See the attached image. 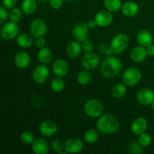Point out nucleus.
I'll use <instances>...</instances> for the list:
<instances>
[{"mask_svg":"<svg viewBox=\"0 0 154 154\" xmlns=\"http://www.w3.org/2000/svg\"><path fill=\"white\" fill-rule=\"evenodd\" d=\"M65 146H66V143L63 142L61 139L59 138H56V139L53 140L51 142V148L56 153L59 154H66L67 152H65Z\"/></svg>","mask_w":154,"mask_h":154,"instance_id":"c756f323","label":"nucleus"},{"mask_svg":"<svg viewBox=\"0 0 154 154\" xmlns=\"http://www.w3.org/2000/svg\"><path fill=\"white\" fill-rule=\"evenodd\" d=\"M128 45H129V37L125 33H118L111 40L110 48L107 54L109 55L111 54L118 55L122 54L127 48Z\"/></svg>","mask_w":154,"mask_h":154,"instance_id":"7ed1b4c3","label":"nucleus"},{"mask_svg":"<svg viewBox=\"0 0 154 154\" xmlns=\"http://www.w3.org/2000/svg\"><path fill=\"white\" fill-rule=\"evenodd\" d=\"M19 31L20 29L17 23L10 21L3 24L0 30V34L3 39L11 41L17 37Z\"/></svg>","mask_w":154,"mask_h":154,"instance_id":"423d86ee","label":"nucleus"},{"mask_svg":"<svg viewBox=\"0 0 154 154\" xmlns=\"http://www.w3.org/2000/svg\"><path fill=\"white\" fill-rule=\"evenodd\" d=\"M104 5L106 10L111 12H117L122 8L121 0H104Z\"/></svg>","mask_w":154,"mask_h":154,"instance_id":"bb28decb","label":"nucleus"},{"mask_svg":"<svg viewBox=\"0 0 154 154\" xmlns=\"http://www.w3.org/2000/svg\"><path fill=\"white\" fill-rule=\"evenodd\" d=\"M65 143H66L65 150L68 153H78L84 148V143H83V141L81 139L78 138H69Z\"/></svg>","mask_w":154,"mask_h":154,"instance_id":"4468645a","label":"nucleus"},{"mask_svg":"<svg viewBox=\"0 0 154 154\" xmlns=\"http://www.w3.org/2000/svg\"><path fill=\"white\" fill-rule=\"evenodd\" d=\"M39 132L45 137H51L55 135L58 131V126L54 120H45L40 123L38 126Z\"/></svg>","mask_w":154,"mask_h":154,"instance_id":"9d476101","label":"nucleus"},{"mask_svg":"<svg viewBox=\"0 0 154 154\" xmlns=\"http://www.w3.org/2000/svg\"><path fill=\"white\" fill-rule=\"evenodd\" d=\"M94 20L98 26L107 27L113 23L114 17L112 12L108 10H101L96 14Z\"/></svg>","mask_w":154,"mask_h":154,"instance_id":"9b49d317","label":"nucleus"},{"mask_svg":"<svg viewBox=\"0 0 154 154\" xmlns=\"http://www.w3.org/2000/svg\"><path fill=\"white\" fill-rule=\"evenodd\" d=\"M20 138V141H22L23 144H26V145L32 144L35 141L34 135L29 131H25V132H22Z\"/></svg>","mask_w":154,"mask_h":154,"instance_id":"72a5a7b5","label":"nucleus"},{"mask_svg":"<svg viewBox=\"0 0 154 154\" xmlns=\"http://www.w3.org/2000/svg\"><path fill=\"white\" fill-rule=\"evenodd\" d=\"M66 1H67V2H75V1H77V0H66Z\"/></svg>","mask_w":154,"mask_h":154,"instance_id":"a18cd8bd","label":"nucleus"},{"mask_svg":"<svg viewBox=\"0 0 154 154\" xmlns=\"http://www.w3.org/2000/svg\"><path fill=\"white\" fill-rule=\"evenodd\" d=\"M32 149L35 154H47L49 152L50 147L46 140L38 138L32 144Z\"/></svg>","mask_w":154,"mask_h":154,"instance_id":"6ab92c4d","label":"nucleus"},{"mask_svg":"<svg viewBox=\"0 0 154 154\" xmlns=\"http://www.w3.org/2000/svg\"><path fill=\"white\" fill-rule=\"evenodd\" d=\"M69 64L63 59H58L52 65V71L57 77L66 76L69 72Z\"/></svg>","mask_w":154,"mask_h":154,"instance_id":"2eb2a0df","label":"nucleus"},{"mask_svg":"<svg viewBox=\"0 0 154 154\" xmlns=\"http://www.w3.org/2000/svg\"><path fill=\"white\" fill-rule=\"evenodd\" d=\"M84 141L87 143V144H95L96 141L99 139V133L96 129H88L85 132L84 135Z\"/></svg>","mask_w":154,"mask_h":154,"instance_id":"c85d7f7f","label":"nucleus"},{"mask_svg":"<svg viewBox=\"0 0 154 154\" xmlns=\"http://www.w3.org/2000/svg\"><path fill=\"white\" fill-rule=\"evenodd\" d=\"M38 8V3L36 0H23L21 4V9L23 14L31 15L36 11Z\"/></svg>","mask_w":154,"mask_h":154,"instance_id":"393cba45","label":"nucleus"},{"mask_svg":"<svg viewBox=\"0 0 154 154\" xmlns=\"http://www.w3.org/2000/svg\"><path fill=\"white\" fill-rule=\"evenodd\" d=\"M99 64V57L97 54L92 52L86 53L81 59V65L85 70L93 71Z\"/></svg>","mask_w":154,"mask_h":154,"instance_id":"6e6552de","label":"nucleus"},{"mask_svg":"<svg viewBox=\"0 0 154 154\" xmlns=\"http://www.w3.org/2000/svg\"><path fill=\"white\" fill-rule=\"evenodd\" d=\"M146 51H147V56H150V57H154V45L151 44V45L146 47Z\"/></svg>","mask_w":154,"mask_h":154,"instance_id":"a19ab883","label":"nucleus"},{"mask_svg":"<svg viewBox=\"0 0 154 154\" xmlns=\"http://www.w3.org/2000/svg\"><path fill=\"white\" fill-rule=\"evenodd\" d=\"M91 75L89 71H81L77 75V81L81 85H87L91 81Z\"/></svg>","mask_w":154,"mask_h":154,"instance_id":"7c9ffc66","label":"nucleus"},{"mask_svg":"<svg viewBox=\"0 0 154 154\" xmlns=\"http://www.w3.org/2000/svg\"><path fill=\"white\" fill-rule=\"evenodd\" d=\"M97 129L106 135L114 134L120 128V123L117 117L111 114H102L97 121Z\"/></svg>","mask_w":154,"mask_h":154,"instance_id":"f03ea898","label":"nucleus"},{"mask_svg":"<svg viewBox=\"0 0 154 154\" xmlns=\"http://www.w3.org/2000/svg\"><path fill=\"white\" fill-rule=\"evenodd\" d=\"M142 146L139 144L138 141H133L131 142L129 145L128 150L130 153L132 154H141L143 153Z\"/></svg>","mask_w":154,"mask_h":154,"instance_id":"f704fd0d","label":"nucleus"},{"mask_svg":"<svg viewBox=\"0 0 154 154\" xmlns=\"http://www.w3.org/2000/svg\"><path fill=\"white\" fill-rule=\"evenodd\" d=\"M38 60L42 64L47 65L51 63L53 60V52L50 48H41L38 52Z\"/></svg>","mask_w":154,"mask_h":154,"instance_id":"b1692460","label":"nucleus"},{"mask_svg":"<svg viewBox=\"0 0 154 154\" xmlns=\"http://www.w3.org/2000/svg\"><path fill=\"white\" fill-rule=\"evenodd\" d=\"M84 113L91 118H97L102 114L104 107L102 102L98 99H90L88 100L84 106Z\"/></svg>","mask_w":154,"mask_h":154,"instance_id":"20e7f679","label":"nucleus"},{"mask_svg":"<svg viewBox=\"0 0 154 154\" xmlns=\"http://www.w3.org/2000/svg\"><path fill=\"white\" fill-rule=\"evenodd\" d=\"M147 51H146V48L141 46H136L132 50L130 53V58L133 62L137 63H142L143 61L147 58Z\"/></svg>","mask_w":154,"mask_h":154,"instance_id":"aec40b11","label":"nucleus"},{"mask_svg":"<svg viewBox=\"0 0 154 154\" xmlns=\"http://www.w3.org/2000/svg\"><path fill=\"white\" fill-rule=\"evenodd\" d=\"M138 141L143 147H147L151 144L152 138L150 134L144 132V133L138 135Z\"/></svg>","mask_w":154,"mask_h":154,"instance_id":"473e14b6","label":"nucleus"},{"mask_svg":"<svg viewBox=\"0 0 154 154\" xmlns=\"http://www.w3.org/2000/svg\"><path fill=\"white\" fill-rule=\"evenodd\" d=\"M151 108H152V110L154 111V102L151 104Z\"/></svg>","mask_w":154,"mask_h":154,"instance_id":"37998d69","label":"nucleus"},{"mask_svg":"<svg viewBox=\"0 0 154 154\" xmlns=\"http://www.w3.org/2000/svg\"><path fill=\"white\" fill-rule=\"evenodd\" d=\"M33 42H34L33 36L28 33H21L18 35L17 37L16 38L17 45L20 48H24V49L31 48L32 45H33Z\"/></svg>","mask_w":154,"mask_h":154,"instance_id":"5701e85b","label":"nucleus"},{"mask_svg":"<svg viewBox=\"0 0 154 154\" xmlns=\"http://www.w3.org/2000/svg\"><path fill=\"white\" fill-rule=\"evenodd\" d=\"M81 46H82L83 51L86 53L92 52L94 49V45H93V42L87 38L81 42Z\"/></svg>","mask_w":154,"mask_h":154,"instance_id":"c9c22d12","label":"nucleus"},{"mask_svg":"<svg viewBox=\"0 0 154 154\" xmlns=\"http://www.w3.org/2000/svg\"><path fill=\"white\" fill-rule=\"evenodd\" d=\"M88 32L89 27L87 26V23L81 21L74 26L73 29H72V36L75 41L82 42L83 41L87 38Z\"/></svg>","mask_w":154,"mask_h":154,"instance_id":"f8f14e48","label":"nucleus"},{"mask_svg":"<svg viewBox=\"0 0 154 154\" xmlns=\"http://www.w3.org/2000/svg\"><path fill=\"white\" fill-rule=\"evenodd\" d=\"M40 2H48V0H39Z\"/></svg>","mask_w":154,"mask_h":154,"instance_id":"c03bdc74","label":"nucleus"},{"mask_svg":"<svg viewBox=\"0 0 154 154\" xmlns=\"http://www.w3.org/2000/svg\"><path fill=\"white\" fill-rule=\"evenodd\" d=\"M147 126H148V123L144 117H136L131 124V131L135 135H139L146 132Z\"/></svg>","mask_w":154,"mask_h":154,"instance_id":"dca6fc26","label":"nucleus"},{"mask_svg":"<svg viewBox=\"0 0 154 154\" xmlns=\"http://www.w3.org/2000/svg\"><path fill=\"white\" fill-rule=\"evenodd\" d=\"M87 23V26H88L89 29H94L95 27L97 26L95 20H89Z\"/></svg>","mask_w":154,"mask_h":154,"instance_id":"79ce46f5","label":"nucleus"},{"mask_svg":"<svg viewBox=\"0 0 154 154\" xmlns=\"http://www.w3.org/2000/svg\"><path fill=\"white\" fill-rule=\"evenodd\" d=\"M29 31L34 38L43 37L48 31L47 23L41 18H35L30 23Z\"/></svg>","mask_w":154,"mask_h":154,"instance_id":"0eeeda50","label":"nucleus"},{"mask_svg":"<svg viewBox=\"0 0 154 154\" xmlns=\"http://www.w3.org/2000/svg\"><path fill=\"white\" fill-rule=\"evenodd\" d=\"M50 75L49 69L45 65L38 66L32 72V79L35 83L42 84L46 82Z\"/></svg>","mask_w":154,"mask_h":154,"instance_id":"ddd939ff","label":"nucleus"},{"mask_svg":"<svg viewBox=\"0 0 154 154\" xmlns=\"http://www.w3.org/2000/svg\"><path fill=\"white\" fill-rule=\"evenodd\" d=\"M35 45L38 47V48H39V49L45 48V45H46V41H45L44 36H43V37L36 38Z\"/></svg>","mask_w":154,"mask_h":154,"instance_id":"ea45409f","label":"nucleus"},{"mask_svg":"<svg viewBox=\"0 0 154 154\" xmlns=\"http://www.w3.org/2000/svg\"><path fill=\"white\" fill-rule=\"evenodd\" d=\"M141 79V72L137 68H129L122 75L123 84L128 87H133L138 84Z\"/></svg>","mask_w":154,"mask_h":154,"instance_id":"39448f33","label":"nucleus"},{"mask_svg":"<svg viewBox=\"0 0 154 154\" xmlns=\"http://www.w3.org/2000/svg\"><path fill=\"white\" fill-rule=\"evenodd\" d=\"M31 62L30 56L25 51H20L17 53L14 57V64L18 69H25L29 67Z\"/></svg>","mask_w":154,"mask_h":154,"instance_id":"f3484780","label":"nucleus"},{"mask_svg":"<svg viewBox=\"0 0 154 154\" xmlns=\"http://www.w3.org/2000/svg\"><path fill=\"white\" fill-rule=\"evenodd\" d=\"M136 40L138 45L146 48L148 45L153 44V37L150 32L147 31V30H141L137 34Z\"/></svg>","mask_w":154,"mask_h":154,"instance_id":"4be33fe9","label":"nucleus"},{"mask_svg":"<svg viewBox=\"0 0 154 154\" xmlns=\"http://www.w3.org/2000/svg\"><path fill=\"white\" fill-rule=\"evenodd\" d=\"M123 69V63L118 57L110 55L103 60L101 64V73L104 77L113 78L119 75Z\"/></svg>","mask_w":154,"mask_h":154,"instance_id":"f257e3e1","label":"nucleus"},{"mask_svg":"<svg viewBox=\"0 0 154 154\" xmlns=\"http://www.w3.org/2000/svg\"><path fill=\"white\" fill-rule=\"evenodd\" d=\"M126 92L127 89L126 84L123 83H119L111 88V95L114 99H120L126 95Z\"/></svg>","mask_w":154,"mask_h":154,"instance_id":"a878e982","label":"nucleus"},{"mask_svg":"<svg viewBox=\"0 0 154 154\" xmlns=\"http://www.w3.org/2000/svg\"><path fill=\"white\" fill-rule=\"evenodd\" d=\"M82 46L78 41H73L68 45L66 48V54L68 57L72 59H76L82 52Z\"/></svg>","mask_w":154,"mask_h":154,"instance_id":"412c9836","label":"nucleus"},{"mask_svg":"<svg viewBox=\"0 0 154 154\" xmlns=\"http://www.w3.org/2000/svg\"><path fill=\"white\" fill-rule=\"evenodd\" d=\"M17 3V0H2V5L7 9H12Z\"/></svg>","mask_w":154,"mask_h":154,"instance_id":"58836bf2","label":"nucleus"},{"mask_svg":"<svg viewBox=\"0 0 154 154\" xmlns=\"http://www.w3.org/2000/svg\"><path fill=\"white\" fill-rule=\"evenodd\" d=\"M136 100L143 106L151 105L154 102V92L148 87L142 88L137 92Z\"/></svg>","mask_w":154,"mask_h":154,"instance_id":"1a4fd4ad","label":"nucleus"},{"mask_svg":"<svg viewBox=\"0 0 154 154\" xmlns=\"http://www.w3.org/2000/svg\"><path fill=\"white\" fill-rule=\"evenodd\" d=\"M8 18L9 12H8V9L4 6L0 7V24L3 25L4 23H5Z\"/></svg>","mask_w":154,"mask_h":154,"instance_id":"e433bc0d","label":"nucleus"},{"mask_svg":"<svg viewBox=\"0 0 154 154\" xmlns=\"http://www.w3.org/2000/svg\"><path fill=\"white\" fill-rule=\"evenodd\" d=\"M66 87V82L61 77H57L52 80L51 83V89L55 93H60Z\"/></svg>","mask_w":154,"mask_h":154,"instance_id":"cd10ccee","label":"nucleus"},{"mask_svg":"<svg viewBox=\"0 0 154 154\" xmlns=\"http://www.w3.org/2000/svg\"><path fill=\"white\" fill-rule=\"evenodd\" d=\"M64 3V0H49L50 6L54 10H59L61 8Z\"/></svg>","mask_w":154,"mask_h":154,"instance_id":"4c0bfd02","label":"nucleus"},{"mask_svg":"<svg viewBox=\"0 0 154 154\" xmlns=\"http://www.w3.org/2000/svg\"><path fill=\"white\" fill-rule=\"evenodd\" d=\"M123 14L127 17H133L138 14L139 11V6L133 1L126 2L123 4L121 8Z\"/></svg>","mask_w":154,"mask_h":154,"instance_id":"a211bd4d","label":"nucleus"},{"mask_svg":"<svg viewBox=\"0 0 154 154\" xmlns=\"http://www.w3.org/2000/svg\"><path fill=\"white\" fill-rule=\"evenodd\" d=\"M23 14V12L22 9L14 7L11 9L10 11H9V19L11 21L18 23L22 19Z\"/></svg>","mask_w":154,"mask_h":154,"instance_id":"2f4dec72","label":"nucleus"}]
</instances>
